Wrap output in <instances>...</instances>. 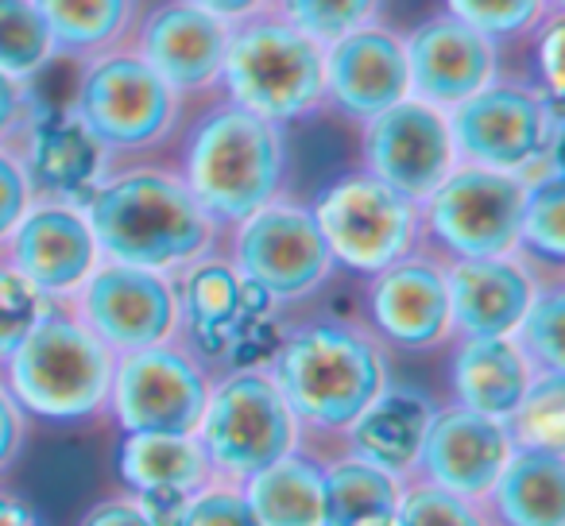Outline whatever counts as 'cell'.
<instances>
[{
    "instance_id": "obj_1",
    "label": "cell",
    "mask_w": 565,
    "mask_h": 526,
    "mask_svg": "<svg viewBox=\"0 0 565 526\" xmlns=\"http://www.w3.org/2000/svg\"><path fill=\"white\" fill-rule=\"evenodd\" d=\"M82 213L97 256L163 276L217 251V240L225 236L174 167L140 163L105 174L82 202Z\"/></svg>"
},
{
    "instance_id": "obj_2",
    "label": "cell",
    "mask_w": 565,
    "mask_h": 526,
    "mask_svg": "<svg viewBox=\"0 0 565 526\" xmlns=\"http://www.w3.org/2000/svg\"><path fill=\"white\" fill-rule=\"evenodd\" d=\"M179 179L225 233L287 186V128L213 94L179 125Z\"/></svg>"
},
{
    "instance_id": "obj_3",
    "label": "cell",
    "mask_w": 565,
    "mask_h": 526,
    "mask_svg": "<svg viewBox=\"0 0 565 526\" xmlns=\"http://www.w3.org/2000/svg\"><path fill=\"white\" fill-rule=\"evenodd\" d=\"M275 387L291 407L299 433L345 438V430L387 391V353L364 325L310 322L275 345Z\"/></svg>"
},
{
    "instance_id": "obj_4",
    "label": "cell",
    "mask_w": 565,
    "mask_h": 526,
    "mask_svg": "<svg viewBox=\"0 0 565 526\" xmlns=\"http://www.w3.org/2000/svg\"><path fill=\"white\" fill-rule=\"evenodd\" d=\"M113 364L117 356L109 345H102L66 302H51L32 333L12 348L0 379L28 418L78 426L102 418L109 407Z\"/></svg>"
},
{
    "instance_id": "obj_5",
    "label": "cell",
    "mask_w": 565,
    "mask_h": 526,
    "mask_svg": "<svg viewBox=\"0 0 565 526\" xmlns=\"http://www.w3.org/2000/svg\"><path fill=\"white\" fill-rule=\"evenodd\" d=\"M221 94L271 125H299L322 112L326 43L275 12L241 20L228 28Z\"/></svg>"
},
{
    "instance_id": "obj_6",
    "label": "cell",
    "mask_w": 565,
    "mask_h": 526,
    "mask_svg": "<svg viewBox=\"0 0 565 526\" xmlns=\"http://www.w3.org/2000/svg\"><path fill=\"white\" fill-rule=\"evenodd\" d=\"M186 101L136 55V47L109 51L82 63L74 89V125L102 155V171L113 159H132L174 140Z\"/></svg>"
},
{
    "instance_id": "obj_7",
    "label": "cell",
    "mask_w": 565,
    "mask_h": 526,
    "mask_svg": "<svg viewBox=\"0 0 565 526\" xmlns=\"http://www.w3.org/2000/svg\"><path fill=\"white\" fill-rule=\"evenodd\" d=\"M194 438L210 461L213 480L241 484L252 472L299 449L302 433L271 372L264 364H248L210 384Z\"/></svg>"
},
{
    "instance_id": "obj_8",
    "label": "cell",
    "mask_w": 565,
    "mask_h": 526,
    "mask_svg": "<svg viewBox=\"0 0 565 526\" xmlns=\"http://www.w3.org/2000/svg\"><path fill=\"white\" fill-rule=\"evenodd\" d=\"M526 182L523 174L457 163L418 202V248L434 259L508 256L519 240Z\"/></svg>"
},
{
    "instance_id": "obj_9",
    "label": "cell",
    "mask_w": 565,
    "mask_h": 526,
    "mask_svg": "<svg viewBox=\"0 0 565 526\" xmlns=\"http://www.w3.org/2000/svg\"><path fill=\"white\" fill-rule=\"evenodd\" d=\"M225 236L228 264L267 302L310 299L338 271L315 210L282 194L225 228Z\"/></svg>"
},
{
    "instance_id": "obj_10",
    "label": "cell",
    "mask_w": 565,
    "mask_h": 526,
    "mask_svg": "<svg viewBox=\"0 0 565 526\" xmlns=\"http://www.w3.org/2000/svg\"><path fill=\"white\" fill-rule=\"evenodd\" d=\"M446 117L457 163L526 174L531 167L557 159V140H562L557 101L539 86L495 78L469 101L454 105Z\"/></svg>"
},
{
    "instance_id": "obj_11",
    "label": "cell",
    "mask_w": 565,
    "mask_h": 526,
    "mask_svg": "<svg viewBox=\"0 0 565 526\" xmlns=\"http://www.w3.org/2000/svg\"><path fill=\"white\" fill-rule=\"evenodd\" d=\"M341 271L369 279L418 248V202L369 171L341 174L310 205Z\"/></svg>"
},
{
    "instance_id": "obj_12",
    "label": "cell",
    "mask_w": 565,
    "mask_h": 526,
    "mask_svg": "<svg viewBox=\"0 0 565 526\" xmlns=\"http://www.w3.org/2000/svg\"><path fill=\"white\" fill-rule=\"evenodd\" d=\"M210 372L182 337L117 356L105 415L120 433H194L210 399Z\"/></svg>"
},
{
    "instance_id": "obj_13",
    "label": "cell",
    "mask_w": 565,
    "mask_h": 526,
    "mask_svg": "<svg viewBox=\"0 0 565 526\" xmlns=\"http://www.w3.org/2000/svg\"><path fill=\"white\" fill-rule=\"evenodd\" d=\"M113 356L182 337V310L174 276L102 259L86 283L63 299Z\"/></svg>"
},
{
    "instance_id": "obj_14",
    "label": "cell",
    "mask_w": 565,
    "mask_h": 526,
    "mask_svg": "<svg viewBox=\"0 0 565 526\" xmlns=\"http://www.w3.org/2000/svg\"><path fill=\"white\" fill-rule=\"evenodd\" d=\"M454 167L449 117L438 105L407 94L361 125V171L376 174L411 202H423Z\"/></svg>"
},
{
    "instance_id": "obj_15",
    "label": "cell",
    "mask_w": 565,
    "mask_h": 526,
    "mask_svg": "<svg viewBox=\"0 0 565 526\" xmlns=\"http://www.w3.org/2000/svg\"><path fill=\"white\" fill-rule=\"evenodd\" d=\"M364 330L384 348L430 353L449 345L446 264L415 248L364 279Z\"/></svg>"
},
{
    "instance_id": "obj_16",
    "label": "cell",
    "mask_w": 565,
    "mask_h": 526,
    "mask_svg": "<svg viewBox=\"0 0 565 526\" xmlns=\"http://www.w3.org/2000/svg\"><path fill=\"white\" fill-rule=\"evenodd\" d=\"M225 20L210 17L190 0H163L140 12L132 32V47L182 101H205L221 94V63L228 47Z\"/></svg>"
},
{
    "instance_id": "obj_17",
    "label": "cell",
    "mask_w": 565,
    "mask_h": 526,
    "mask_svg": "<svg viewBox=\"0 0 565 526\" xmlns=\"http://www.w3.org/2000/svg\"><path fill=\"white\" fill-rule=\"evenodd\" d=\"M0 256L55 302L71 299L102 264L86 213L71 197H35L9 240L0 244Z\"/></svg>"
},
{
    "instance_id": "obj_18",
    "label": "cell",
    "mask_w": 565,
    "mask_h": 526,
    "mask_svg": "<svg viewBox=\"0 0 565 526\" xmlns=\"http://www.w3.org/2000/svg\"><path fill=\"white\" fill-rule=\"evenodd\" d=\"M403 51H407L411 97L446 112L500 78L503 66V51L449 12H434L415 24V32L403 35Z\"/></svg>"
},
{
    "instance_id": "obj_19",
    "label": "cell",
    "mask_w": 565,
    "mask_h": 526,
    "mask_svg": "<svg viewBox=\"0 0 565 526\" xmlns=\"http://www.w3.org/2000/svg\"><path fill=\"white\" fill-rule=\"evenodd\" d=\"M407 94L411 82L403 35L387 28L384 20H372L341 40L326 43L322 112H338L341 120L364 125Z\"/></svg>"
},
{
    "instance_id": "obj_20",
    "label": "cell",
    "mask_w": 565,
    "mask_h": 526,
    "mask_svg": "<svg viewBox=\"0 0 565 526\" xmlns=\"http://www.w3.org/2000/svg\"><path fill=\"white\" fill-rule=\"evenodd\" d=\"M511 449L515 446L500 418L449 402V407H434L411 476L457 492L465 500H480L508 464Z\"/></svg>"
},
{
    "instance_id": "obj_21",
    "label": "cell",
    "mask_w": 565,
    "mask_h": 526,
    "mask_svg": "<svg viewBox=\"0 0 565 526\" xmlns=\"http://www.w3.org/2000/svg\"><path fill=\"white\" fill-rule=\"evenodd\" d=\"M534 287H539V276L515 251L449 259V330H454V337H511L519 318L531 307Z\"/></svg>"
},
{
    "instance_id": "obj_22",
    "label": "cell",
    "mask_w": 565,
    "mask_h": 526,
    "mask_svg": "<svg viewBox=\"0 0 565 526\" xmlns=\"http://www.w3.org/2000/svg\"><path fill=\"white\" fill-rule=\"evenodd\" d=\"M449 345V391L457 407L508 422L531 379L539 376L515 337H454Z\"/></svg>"
},
{
    "instance_id": "obj_23",
    "label": "cell",
    "mask_w": 565,
    "mask_h": 526,
    "mask_svg": "<svg viewBox=\"0 0 565 526\" xmlns=\"http://www.w3.org/2000/svg\"><path fill=\"white\" fill-rule=\"evenodd\" d=\"M480 507L488 526H565V453L511 449Z\"/></svg>"
},
{
    "instance_id": "obj_24",
    "label": "cell",
    "mask_w": 565,
    "mask_h": 526,
    "mask_svg": "<svg viewBox=\"0 0 565 526\" xmlns=\"http://www.w3.org/2000/svg\"><path fill=\"white\" fill-rule=\"evenodd\" d=\"M117 472L136 500L186 503L213 480L194 433H125Z\"/></svg>"
},
{
    "instance_id": "obj_25",
    "label": "cell",
    "mask_w": 565,
    "mask_h": 526,
    "mask_svg": "<svg viewBox=\"0 0 565 526\" xmlns=\"http://www.w3.org/2000/svg\"><path fill=\"white\" fill-rule=\"evenodd\" d=\"M430 415L434 402L426 395L399 391V387L387 384V391L345 430V438H341L345 453H356L387 469L392 476L411 480Z\"/></svg>"
},
{
    "instance_id": "obj_26",
    "label": "cell",
    "mask_w": 565,
    "mask_h": 526,
    "mask_svg": "<svg viewBox=\"0 0 565 526\" xmlns=\"http://www.w3.org/2000/svg\"><path fill=\"white\" fill-rule=\"evenodd\" d=\"M241 492L256 526H326L322 461L299 449L241 480Z\"/></svg>"
},
{
    "instance_id": "obj_27",
    "label": "cell",
    "mask_w": 565,
    "mask_h": 526,
    "mask_svg": "<svg viewBox=\"0 0 565 526\" xmlns=\"http://www.w3.org/2000/svg\"><path fill=\"white\" fill-rule=\"evenodd\" d=\"M43 24L51 32L55 58L89 63L97 55H109L132 43L140 0H35Z\"/></svg>"
},
{
    "instance_id": "obj_28",
    "label": "cell",
    "mask_w": 565,
    "mask_h": 526,
    "mask_svg": "<svg viewBox=\"0 0 565 526\" xmlns=\"http://www.w3.org/2000/svg\"><path fill=\"white\" fill-rule=\"evenodd\" d=\"M526 197L519 217L515 256L539 279H562L565 268V174L557 159L531 167L523 174Z\"/></svg>"
},
{
    "instance_id": "obj_29",
    "label": "cell",
    "mask_w": 565,
    "mask_h": 526,
    "mask_svg": "<svg viewBox=\"0 0 565 526\" xmlns=\"http://www.w3.org/2000/svg\"><path fill=\"white\" fill-rule=\"evenodd\" d=\"M174 291H179L182 310V330L194 333H221L236 322L244 310V294L248 283L236 276L228 256L210 251V256L194 259L182 271H174Z\"/></svg>"
},
{
    "instance_id": "obj_30",
    "label": "cell",
    "mask_w": 565,
    "mask_h": 526,
    "mask_svg": "<svg viewBox=\"0 0 565 526\" xmlns=\"http://www.w3.org/2000/svg\"><path fill=\"white\" fill-rule=\"evenodd\" d=\"M326 472V526H356L364 518L392 515L399 507L403 480L392 476L380 464L364 461L356 453H341Z\"/></svg>"
},
{
    "instance_id": "obj_31",
    "label": "cell",
    "mask_w": 565,
    "mask_h": 526,
    "mask_svg": "<svg viewBox=\"0 0 565 526\" xmlns=\"http://www.w3.org/2000/svg\"><path fill=\"white\" fill-rule=\"evenodd\" d=\"M503 426L515 449L565 453V372H539Z\"/></svg>"
},
{
    "instance_id": "obj_32",
    "label": "cell",
    "mask_w": 565,
    "mask_h": 526,
    "mask_svg": "<svg viewBox=\"0 0 565 526\" xmlns=\"http://www.w3.org/2000/svg\"><path fill=\"white\" fill-rule=\"evenodd\" d=\"M511 337L534 372H565V279H539L531 307Z\"/></svg>"
},
{
    "instance_id": "obj_33",
    "label": "cell",
    "mask_w": 565,
    "mask_h": 526,
    "mask_svg": "<svg viewBox=\"0 0 565 526\" xmlns=\"http://www.w3.org/2000/svg\"><path fill=\"white\" fill-rule=\"evenodd\" d=\"M51 63L55 47L35 0H0V74L32 82Z\"/></svg>"
},
{
    "instance_id": "obj_34",
    "label": "cell",
    "mask_w": 565,
    "mask_h": 526,
    "mask_svg": "<svg viewBox=\"0 0 565 526\" xmlns=\"http://www.w3.org/2000/svg\"><path fill=\"white\" fill-rule=\"evenodd\" d=\"M441 12L477 28L503 51L519 40H531L542 20L557 9H550V0H441Z\"/></svg>"
},
{
    "instance_id": "obj_35",
    "label": "cell",
    "mask_w": 565,
    "mask_h": 526,
    "mask_svg": "<svg viewBox=\"0 0 565 526\" xmlns=\"http://www.w3.org/2000/svg\"><path fill=\"white\" fill-rule=\"evenodd\" d=\"M267 12L302 28L318 43H333L353 32V28L380 20L384 0H267Z\"/></svg>"
},
{
    "instance_id": "obj_36",
    "label": "cell",
    "mask_w": 565,
    "mask_h": 526,
    "mask_svg": "<svg viewBox=\"0 0 565 526\" xmlns=\"http://www.w3.org/2000/svg\"><path fill=\"white\" fill-rule=\"evenodd\" d=\"M395 515H399V526H488L480 500H465L415 476L403 480Z\"/></svg>"
},
{
    "instance_id": "obj_37",
    "label": "cell",
    "mask_w": 565,
    "mask_h": 526,
    "mask_svg": "<svg viewBox=\"0 0 565 526\" xmlns=\"http://www.w3.org/2000/svg\"><path fill=\"white\" fill-rule=\"evenodd\" d=\"M51 302L55 299L35 291L9 259L0 256V368L12 356V348L32 333V325L47 314Z\"/></svg>"
},
{
    "instance_id": "obj_38",
    "label": "cell",
    "mask_w": 565,
    "mask_h": 526,
    "mask_svg": "<svg viewBox=\"0 0 565 526\" xmlns=\"http://www.w3.org/2000/svg\"><path fill=\"white\" fill-rule=\"evenodd\" d=\"M179 526H256V518H252L248 503H244L241 484L210 480L186 500Z\"/></svg>"
},
{
    "instance_id": "obj_39",
    "label": "cell",
    "mask_w": 565,
    "mask_h": 526,
    "mask_svg": "<svg viewBox=\"0 0 565 526\" xmlns=\"http://www.w3.org/2000/svg\"><path fill=\"white\" fill-rule=\"evenodd\" d=\"M32 202H35L32 167L20 155V148L0 143V244L9 240V233L17 228V221L24 217Z\"/></svg>"
},
{
    "instance_id": "obj_40",
    "label": "cell",
    "mask_w": 565,
    "mask_h": 526,
    "mask_svg": "<svg viewBox=\"0 0 565 526\" xmlns=\"http://www.w3.org/2000/svg\"><path fill=\"white\" fill-rule=\"evenodd\" d=\"M562 24L565 12H550L539 24V32L531 35L534 47V63H539V78H542V94L562 101Z\"/></svg>"
},
{
    "instance_id": "obj_41",
    "label": "cell",
    "mask_w": 565,
    "mask_h": 526,
    "mask_svg": "<svg viewBox=\"0 0 565 526\" xmlns=\"http://www.w3.org/2000/svg\"><path fill=\"white\" fill-rule=\"evenodd\" d=\"M28 120H32V89H28V82L0 74V143L17 148Z\"/></svg>"
},
{
    "instance_id": "obj_42",
    "label": "cell",
    "mask_w": 565,
    "mask_h": 526,
    "mask_svg": "<svg viewBox=\"0 0 565 526\" xmlns=\"http://www.w3.org/2000/svg\"><path fill=\"white\" fill-rule=\"evenodd\" d=\"M24 433H28V415L9 395L4 379H0V472L9 469V464L20 457V449H24Z\"/></svg>"
},
{
    "instance_id": "obj_43",
    "label": "cell",
    "mask_w": 565,
    "mask_h": 526,
    "mask_svg": "<svg viewBox=\"0 0 565 526\" xmlns=\"http://www.w3.org/2000/svg\"><path fill=\"white\" fill-rule=\"evenodd\" d=\"M82 526H156L148 511L136 503V495H113V500H102L86 511Z\"/></svg>"
},
{
    "instance_id": "obj_44",
    "label": "cell",
    "mask_w": 565,
    "mask_h": 526,
    "mask_svg": "<svg viewBox=\"0 0 565 526\" xmlns=\"http://www.w3.org/2000/svg\"><path fill=\"white\" fill-rule=\"evenodd\" d=\"M190 4H198V9H205V12H210V17L225 20V24H241V20L259 17V12H267V0H190Z\"/></svg>"
},
{
    "instance_id": "obj_45",
    "label": "cell",
    "mask_w": 565,
    "mask_h": 526,
    "mask_svg": "<svg viewBox=\"0 0 565 526\" xmlns=\"http://www.w3.org/2000/svg\"><path fill=\"white\" fill-rule=\"evenodd\" d=\"M0 526H43V518L35 515L32 503H24L20 495L0 492Z\"/></svg>"
},
{
    "instance_id": "obj_46",
    "label": "cell",
    "mask_w": 565,
    "mask_h": 526,
    "mask_svg": "<svg viewBox=\"0 0 565 526\" xmlns=\"http://www.w3.org/2000/svg\"><path fill=\"white\" fill-rule=\"evenodd\" d=\"M356 526H399V515H376V518H364V523H356Z\"/></svg>"
},
{
    "instance_id": "obj_47",
    "label": "cell",
    "mask_w": 565,
    "mask_h": 526,
    "mask_svg": "<svg viewBox=\"0 0 565 526\" xmlns=\"http://www.w3.org/2000/svg\"><path fill=\"white\" fill-rule=\"evenodd\" d=\"M550 9H557V12H565V0H550Z\"/></svg>"
}]
</instances>
